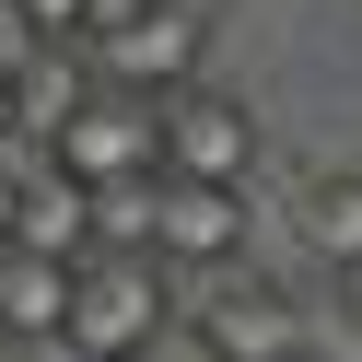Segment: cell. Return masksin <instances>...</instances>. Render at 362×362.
Returning <instances> with one entry per match:
<instances>
[{"instance_id":"1","label":"cell","mask_w":362,"mask_h":362,"mask_svg":"<svg viewBox=\"0 0 362 362\" xmlns=\"http://www.w3.org/2000/svg\"><path fill=\"white\" fill-rule=\"evenodd\" d=\"M164 315H175L164 257H117V245H94V257L71 269V315H59V339H71L82 362H141Z\"/></svg>"},{"instance_id":"2","label":"cell","mask_w":362,"mask_h":362,"mask_svg":"<svg viewBox=\"0 0 362 362\" xmlns=\"http://www.w3.org/2000/svg\"><path fill=\"white\" fill-rule=\"evenodd\" d=\"M47 175L71 187H117V175H164V129H152V94L129 82H94L71 117L47 129Z\"/></svg>"},{"instance_id":"3","label":"cell","mask_w":362,"mask_h":362,"mask_svg":"<svg viewBox=\"0 0 362 362\" xmlns=\"http://www.w3.org/2000/svg\"><path fill=\"white\" fill-rule=\"evenodd\" d=\"M152 129H164V175H187V187H245V164H257V117L199 82L152 94Z\"/></svg>"},{"instance_id":"4","label":"cell","mask_w":362,"mask_h":362,"mask_svg":"<svg viewBox=\"0 0 362 362\" xmlns=\"http://www.w3.org/2000/svg\"><path fill=\"white\" fill-rule=\"evenodd\" d=\"M82 59H94V82H129V94H175V82L199 71V24H175L164 0H129L117 24L71 35Z\"/></svg>"},{"instance_id":"5","label":"cell","mask_w":362,"mask_h":362,"mask_svg":"<svg viewBox=\"0 0 362 362\" xmlns=\"http://www.w3.org/2000/svg\"><path fill=\"white\" fill-rule=\"evenodd\" d=\"M234 245H245V199H234V187H187V175H164V187H152V257L222 269Z\"/></svg>"},{"instance_id":"6","label":"cell","mask_w":362,"mask_h":362,"mask_svg":"<svg viewBox=\"0 0 362 362\" xmlns=\"http://www.w3.org/2000/svg\"><path fill=\"white\" fill-rule=\"evenodd\" d=\"M187 315L222 339V362H292V351H304V327L281 315V292H257V281H211Z\"/></svg>"},{"instance_id":"7","label":"cell","mask_w":362,"mask_h":362,"mask_svg":"<svg viewBox=\"0 0 362 362\" xmlns=\"http://www.w3.org/2000/svg\"><path fill=\"white\" fill-rule=\"evenodd\" d=\"M71 269H82V257H35V245L0 234V327H12V339H59V315H71Z\"/></svg>"},{"instance_id":"8","label":"cell","mask_w":362,"mask_h":362,"mask_svg":"<svg viewBox=\"0 0 362 362\" xmlns=\"http://www.w3.org/2000/svg\"><path fill=\"white\" fill-rule=\"evenodd\" d=\"M12 245H35V257H82L94 245V222H82V187L71 175H35L24 199H12V222H0Z\"/></svg>"},{"instance_id":"9","label":"cell","mask_w":362,"mask_h":362,"mask_svg":"<svg viewBox=\"0 0 362 362\" xmlns=\"http://www.w3.org/2000/svg\"><path fill=\"white\" fill-rule=\"evenodd\" d=\"M304 245L327 269H362V175H315V199H304Z\"/></svg>"},{"instance_id":"10","label":"cell","mask_w":362,"mask_h":362,"mask_svg":"<svg viewBox=\"0 0 362 362\" xmlns=\"http://www.w3.org/2000/svg\"><path fill=\"white\" fill-rule=\"evenodd\" d=\"M82 94H94V82H82V71H71V59H35V82H24V71H12V117H35V129H59V117H71V105H82Z\"/></svg>"},{"instance_id":"11","label":"cell","mask_w":362,"mask_h":362,"mask_svg":"<svg viewBox=\"0 0 362 362\" xmlns=\"http://www.w3.org/2000/svg\"><path fill=\"white\" fill-rule=\"evenodd\" d=\"M141 362H222V339L199 327V315H164V327H152V351Z\"/></svg>"},{"instance_id":"12","label":"cell","mask_w":362,"mask_h":362,"mask_svg":"<svg viewBox=\"0 0 362 362\" xmlns=\"http://www.w3.org/2000/svg\"><path fill=\"white\" fill-rule=\"evenodd\" d=\"M35 12V35H47V47H71V24H82V0H24Z\"/></svg>"},{"instance_id":"13","label":"cell","mask_w":362,"mask_h":362,"mask_svg":"<svg viewBox=\"0 0 362 362\" xmlns=\"http://www.w3.org/2000/svg\"><path fill=\"white\" fill-rule=\"evenodd\" d=\"M12 129H24V117H12V71H0V141H12Z\"/></svg>"},{"instance_id":"14","label":"cell","mask_w":362,"mask_h":362,"mask_svg":"<svg viewBox=\"0 0 362 362\" xmlns=\"http://www.w3.org/2000/svg\"><path fill=\"white\" fill-rule=\"evenodd\" d=\"M0 222H12V199H0Z\"/></svg>"}]
</instances>
